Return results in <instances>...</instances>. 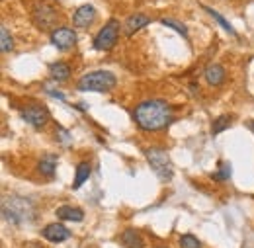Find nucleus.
<instances>
[{"mask_svg": "<svg viewBox=\"0 0 254 248\" xmlns=\"http://www.w3.org/2000/svg\"><path fill=\"white\" fill-rule=\"evenodd\" d=\"M133 120L143 131H160L172 124L174 116L166 102L162 100H145L133 110Z\"/></svg>", "mask_w": 254, "mask_h": 248, "instance_id": "nucleus-1", "label": "nucleus"}, {"mask_svg": "<svg viewBox=\"0 0 254 248\" xmlns=\"http://www.w3.org/2000/svg\"><path fill=\"white\" fill-rule=\"evenodd\" d=\"M35 215V207L30 199L22 197V195H10V197H4L2 201V217L10 223H26V221H32Z\"/></svg>", "mask_w": 254, "mask_h": 248, "instance_id": "nucleus-2", "label": "nucleus"}, {"mask_svg": "<svg viewBox=\"0 0 254 248\" xmlns=\"http://www.w3.org/2000/svg\"><path fill=\"white\" fill-rule=\"evenodd\" d=\"M118 78L114 72L110 70H92L86 72L80 80H78V90L80 92H110L116 86Z\"/></svg>", "mask_w": 254, "mask_h": 248, "instance_id": "nucleus-3", "label": "nucleus"}, {"mask_svg": "<svg viewBox=\"0 0 254 248\" xmlns=\"http://www.w3.org/2000/svg\"><path fill=\"white\" fill-rule=\"evenodd\" d=\"M147 160L153 168V172L159 176L162 182H170L174 178V166H172V160L168 153L164 149H159V147H153L147 151Z\"/></svg>", "mask_w": 254, "mask_h": 248, "instance_id": "nucleus-4", "label": "nucleus"}, {"mask_svg": "<svg viewBox=\"0 0 254 248\" xmlns=\"http://www.w3.org/2000/svg\"><path fill=\"white\" fill-rule=\"evenodd\" d=\"M120 37V22L118 20H108L104 24V28L96 33L94 37V49L96 51H110L112 47H116Z\"/></svg>", "mask_w": 254, "mask_h": 248, "instance_id": "nucleus-5", "label": "nucleus"}, {"mask_svg": "<svg viewBox=\"0 0 254 248\" xmlns=\"http://www.w3.org/2000/svg\"><path fill=\"white\" fill-rule=\"evenodd\" d=\"M57 12L53 6H49L47 2H37L33 6V22L39 30H55L53 26L57 24Z\"/></svg>", "mask_w": 254, "mask_h": 248, "instance_id": "nucleus-6", "label": "nucleus"}, {"mask_svg": "<svg viewBox=\"0 0 254 248\" xmlns=\"http://www.w3.org/2000/svg\"><path fill=\"white\" fill-rule=\"evenodd\" d=\"M20 116H22V120H24L26 124H30L32 127H35V129L43 127V125L49 122V112H47L45 108H41V106L26 108V110L20 112Z\"/></svg>", "mask_w": 254, "mask_h": 248, "instance_id": "nucleus-7", "label": "nucleus"}, {"mask_svg": "<svg viewBox=\"0 0 254 248\" xmlns=\"http://www.w3.org/2000/svg\"><path fill=\"white\" fill-rule=\"evenodd\" d=\"M51 43L57 49L66 51V49H70L76 43V33L70 28H55V30L51 31Z\"/></svg>", "mask_w": 254, "mask_h": 248, "instance_id": "nucleus-8", "label": "nucleus"}, {"mask_svg": "<svg viewBox=\"0 0 254 248\" xmlns=\"http://www.w3.org/2000/svg\"><path fill=\"white\" fill-rule=\"evenodd\" d=\"M94 20H96V10L94 6H90V4L78 6L74 10V14H72V24L76 28H90L94 24Z\"/></svg>", "mask_w": 254, "mask_h": 248, "instance_id": "nucleus-9", "label": "nucleus"}, {"mask_svg": "<svg viewBox=\"0 0 254 248\" xmlns=\"http://www.w3.org/2000/svg\"><path fill=\"white\" fill-rule=\"evenodd\" d=\"M41 235H43V239H47L49 243H64L68 237H70V231L64 227L63 223H51V225H47V227H43V231H41Z\"/></svg>", "mask_w": 254, "mask_h": 248, "instance_id": "nucleus-10", "label": "nucleus"}, {"mask_svg": "<svg viewBox=\"0 0 254 248\" xmlns=\"http://www.w3.org/2000/svg\"><path fill=\"white\" fill-rule=\"evenodd\" d=\"M203 78H205L211 86H219V84L225 82V68H223L221 64L211 62V64H207V68H205V72H203Z\"/></svg>", "mask_w": 254, "mask_h": 248, "instance_id": "nucleus-11", "label": "nucleus"}, {"mask_svg": "<svg viewBox=\"0 0 254 248\" xmlns=\"http://www.w3.org/2000/svg\"><path fill=\"white\" fill-rule=\"evenodd\" d=\"M55 215H57V219H63V221L80 223L84 219V211L78 209V207H72V205H61V207H57Z\"/></svg>", "mask_w": 254, "mask_h": 248, "instance_id": "nucleus-12", "label": "nucleus"}, {"mask_svg": "<svg viewBox=\"0 0 254 248\" xmlns=\"http://www.w3.org/2000/svg\"><path fill=\"white\" fill-rule=\"evenodd\" d=\"M149 24H151V18H149V16H145V14H133V16H129V20H127L126 33L127 35H133L135 31H139L141 28H145V26H149Z\"/></svg>", "mask_w": 254, "mask_h": 248, "instance_id": "nucleus-13", "label": "nucleus"}, {"mask_svg": "<svg viewBox=\"0 0 254 248\" xmlns=\"http://www.w3.org/2000/svg\"><path fill=\"white\" fill-rule=\"evenodd\" d=\"M49 72H51V78H53V80L64 82V80H68V76H70V66L64 61L51 62V64H49Z\"/></svg>", "mask_w": 254, "mask_h": 248, "instance_id": "nucleus-14", "label": "nucleus"}, {"mask_svg": "<svg viewBox=\"0 0 254 248\" xmlns=\"http://www.w3.org/2000/svg\"><path fill=\"white\" fill-rule=\"evenodd\" d=\"M90 172H92V168H90V164H88V162H78V164H76V172H74L72 189H78V187L82 186V184L90 178Z\"/></svg>", "mask_w": 254, "mask_h": 248, "instance_id": "nucleus-15", "label": "nucleus"}, {"mask_svg": "<svg viewBox=\"0 0 254 248\" xmlns=\"http://www.w3.org/2000/svg\"><path fill=\"white\" fill-rule=\"evenodd\" d=\"M122 245L126 248H143V239L135 229H127L122 233Z\"/></svg>", "mask_w": 254, "mask_h": 248, "instance_id": "nucleus-16", "label": "nucleus"}, {"mask_svg": "<svg viewBox=\"0 0 254 248\" xmlns=\"http://www.w3.org/2000/svg\"><path fill=\"white\" fill-rule=\"evenodd\" d=\"M55 168H57V156L55 155H43L39 158V164H37V170L45 176H53L55 174Z\"/></svg>", "mask_w": 254, "mask_h": 248, "instance_id": "nucleus-17", "label": "nucleus"}, {"mask_svg": "<svg viewBox=\"0 0 254 248\" xmlns=\"http://www.w3.org/2000/svg\"><path fill=\"white\" fill-rule=\"evenodd\" d=\"M203 10H205V12H207V14H209L213 20H217V22H219V26H221V28L227 31V33H231V35H237L235 28H233V26H231V24H229L225 18H223V16L219 14V12H217V10H213V8H209V6H203Z\"/></svg>", "mask_w": 254, "mask_h": 248, "instance_id": "nucleus-18", "label": "nucleus"}, {"mask_svg": "<svg viewBox=\"0 0 254 248\" xmlns=\"http://www.w3.org/2000/svg\"><path fill=\"white\" fill-rule=\"evenodd\" d=\"M0 49H2V53H8V51L14 49V39H12V35H10L6 26L0 28Z\"/></svg>", "mask_w": 254, "mask_h": 248, "instance_id": "nucleus-19", "label": "nucleus"}, {"mask_svg": "<svg viewBox=\"0 0 254 248\" xmlns=\"http://www.w3.org/2000/svg\"><path fill=\"white\" fill-rule=\"evenodd\" d=\"M231 162H225L221 160L219 162V166H217V170L213 172V180H217V182H225V180H229L231 178Z\"/></svg>", "mask_w": 254, "mask_h": 248, "instance_id": "nucleus-20", "label": "nucleus"}, {"mask_svg": "<svg viewBox=\"0 0 254 248\" xmlns=\"http://www.w3.org/2000/svg\"><path fill=\"white\" fill-rule=\"evenodd\" d=\"M231 122H233L231 116H219V118H215L213 124H211V135H219L221 131H225L231 125Z\"/></svg>", "mask_w": 254, "mask_h": 248, "instance_id": "nucleus-21", "label": "nucleus"}, {"mask_svg": "<svg viewBox=\"0 0 254 248\" xmlns=\"http://www.w3.org/2000/svg\"><path fill=\"white\" fill-rule=\"evenodd\" d=\"M160 24L162 26H166V28H172V30H176L182 37H188V28L182 24V22H178V20H174V18H160Z\"/></svg>", "mask_w": 254, "mask_h": 248, "instance_id": "nucleus-22", "label": "nucleus"}, {"mask_svg": "<svg viewBox=\"0 0 254 248\" xmlns=\"http://www.w3.org/2000/svg\"><path fill=\"white\" fill-rule=\"evenodd\" d=\"M180 247L182 248H201V243L193 235H182L180 237Z\"/></svg>", "mask_w": 254, "mask_h": 248, "instance_id": "nucleus-23", "label": "nucleus"}, {"mask_svg": "<svg viewBox=\"0 0 254 248\" xmlns=\"http://www.w3.org/2000/svg\"><path fill=\"white\" fill-rule=\"evenodd\" d=\"M57 135H59V139H61V145H64V147H66V145H70V141H72V139H70V133H68L66 129L57 127Z\"/></svg>", "mask_w": 254, "mask_h": 248, "instance_id": "nucleus-24", "label": "nucleus"}, {"mask_svg": "<svg viewBox=\"0 0 254 248\" xmlns=\"http://www.w3.org/2000/svg\"><path fill=\"white\" fill-rule=\"evenodd\" d=\"M51 96H53V98H59V100H64V94L63 92H57V90H51Z\"/></svg>", "mask_w": 254, "mask_h": 248, "instance_id": "nucleus-25", "label": "nucleus"}, {"mask_svg": "<svg viewBox=\"0 0 254 248\" xmlns=\"http://www.w3.org/2000/svg\"><path fill=\"white\" fill-rule=\"evenodd\" d=\"M249 127H251V131L254 133V122H251V124H249Z\"/></svg>", "mask_w": 254, "mask_h": 248, "instance_id": "nucleus-26", "label": "nucleus"}]
</instances>
